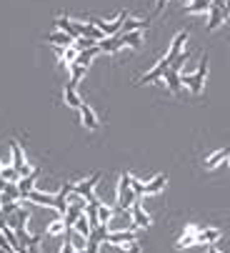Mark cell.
<instances>
[{
  "label": "cell",
  "instance_id": "4",
  "mask_svg": "<svg viewBox=\"0 0 230 253\" xmlns=\"http://www.w3.org/2000/svg\"><path fill=\"white\" fill-rule=\"evenodd\" d=\"M98 183H100V170L90 173L88 178L80 180V183H75V186H73V193L80 196V198H85V201H90V198H95V196H93V188H95Z\"/></svg>",
  "mask_w": 230,
  "mask_h": 253
},
{
  "label": "cell",
  "instance_id": "17",
  "mask_svg": "<svg viewBox=\"0 0 230 253\" xmlns=\"http://www.w3.org/2000/svg\"><path fill=\"white\" fill-rule=\"evenodd\" d=\"M163 78H165V83H168V88L173 90V93H180V88H183V83H180V73H175V70H165L163 73Z\"/></svg>",
  "mask_w": 230,
  "mask_h": 253
},
{
  "label": "cell",
  "instance_id": "23",
  "mask_svg": "<svg viewBox=\"0 0 230 253\" xmlns=\"http://www.w3.org/2000/svg\"><path fill=\"white\" fill-rule=\"evenodd\" d=\"M73 231H75V233H80V236H85V238L90 236V223H88V215H85V213L73 223Z\"/></svg>",
  "mask_w": 230,
  "mask_h": 253
},
{
  "label": "cell",
  "instance_id": "31",
  "mask_svg": "<svg viewBox=\"0 0 230 253\" xmlns=\"http://www.w3.org/2000/svg\"><path fill=\"white\" fill-rule=\"evenodd\" d=\"M75 58H78V48H75V45H70V48H65L63 50V60L70 65V63H75Z\"/></svg>",
  "mask_w": 230,
  "mask_h": 253
},
{
  "label": "cell",
  "instance_id": "27",
  "mask_svg": "<svg viewBox=\"0 0 230 253\" xmlns=\"http://www.w3.org/2000/svg\"><path fill=\"white\" fill-rule=\"evenodd\" d=\"M75 48H78V53H83V50H88V48H95L98 45V41H90V38H75V43H73Z\"/></svg>",
  "mask_w": 230,
  "mask_h": 253
},
{
  "label": "cell",
  "instance_id": "24",
  "mask_svg": "<svg viewBox=\"0 0 230 253\" xmlns=\"http://www.w3.org/2000/svg\"><path fill=\"white\" fill-rule=\"evenodd\" d=\"M225 158H228V156H225V151H215V153L205 161V168H218V166H223V163H225Z\"/></svg>",
  "mask_w": 230,
  "mask_h": 253
},
{
  "label": "cell",
  "instance_id": "36",
  "mask_svg": "<svg viewBox=\"0 0 230 253\" xmlns=\"http://www.w3.org/2000/svg\"><path fill=\"white\" fill-rule=\"evenodd\" d=\"M0 253H10V251H5V248H0Z\"/></svg>",
  "mask_w": 230,
  "mask_h": 253
},
{
  "label": "cell",
  "instance_id": "37",
  "mask_svg": "<svg viewBox=\"0 0 230 253\" xmlns=\"http://www.w3.org/2000/svg\"><path fill=\"white\" fill-rule=\"evenodd\" d=\"M10 253H18V251H10Z\"/></svg>",
  "mask_w": 230,
  "mask_h": 253
},
{
  "label": "cell",
  "instance_id": "38",
  "mask_svg": "<svg viewBox=\"0 0 230 253\" xmlns=\"http://www.w3.org/2000/svg\"><path fill=\"white\" fill-rule=\"evenodd\" d=\"M0 170H3V166H0Z\"/></svg>",
  "mask_w": 230,
  "mask_h": 253
},
{
  "label": "cell",
  "instance_id": "34",
  "mask_svg": "<svg viewBox=\"0 0 230 253\" xmlns=\"http://www.w3.org/2000/svg\"><path fill=\"white\" fill-rule=\"evenodd\" d=\"M205 253H220V251H218L215 246H205Z\"/></svg>",
  "mask_w": 230,
  "mask_h": 253
},
{
  "label": "cell",
  "instance_id": "28",
  "mask_svg": "<svg viewBox=\"0 0 230 253\" xmlns=\"http://www.w3.org/2000/svg\"><path fill=\"white\" fill-rule=\"evenodd\" d=\"M0 178H3L5 183H15V180H18L20 175H18V170L10 166V168H3V170H0Z\"/></svg>",
  "mask_w": 230,
  "mask_h": 253
},
{
  "label": "cell",
  "instance_id": "22",
  "mask_svg": "<svg viewBox=\"0 0 230 253\" xmlns=\"http://www.w3.org/2000/svg\"><path fill=\"white\" fill-rule=\"evenodd\" d=\"M210 0H188V13H208Z\"/></svg>",
  "mask_w": 230,
  "mask_h": 253
},
{
  "label": "cell",
  "instance_id": "7",
  "mask_svg": "<svg viewBox=\"0 0 230 253\" xmlns=\"http://www.w3.org/2000/svg\"><path fill=\"white\" fill-rule=\"evenodd\" d=\"M38 175H40V173H38V170L33 168V173H30V175H25V178H18V180H15V188H18L20 201H25V198H28V193H30V191H35Z\"/></svg>",
  "mask_w": 230,
  "mask_h": 253
},
{
  "label": "cell",
  "instance_id": "15",
  "mask_svg": "<svg viewBox=\"0 0 230 253\" xmlns=\"http://www.w3.org/2000/svg\"><path fill=\"white\" fill-rule=\"evenodd\" d=\"M80 118H83V123H85V128H90V130H95L98 128V116L93 113V108L90 105H85V103H80Z\"/></svg>",
  "mask_w": 230,
  "mask_h": 253
},
{
  "label": "cell",
  "instance_id": "30",
  "mask_svg": "<svg viewBox=\"0 0 230 253\" xmlns=\"http://www.w3.org/2000/svg\"><path fill=\"white\" fill-rule=\"evenodd\" d=\"M45 233H48V236H63V233H65V223H63V221H53Z\"/></svg>",
  "mask_w": 230,
  "mask_h": 253
},
{
  "label": "cell",
  "instance_id": "16",
  "mask_svg": "<svg viewBox=\"0 0 230 253\" xmlns=\"http://www.w3.org/2000/svg\"><path fill=\"white\" fill-rule=\"evenodd\" d=\"M75 88H78V83L68 81V85H65V103H68V108H75V111H78L83 100L78 98V93H75Z\"/></svg>",
  "mask_w": 230,
  "mask_h": 253
},
{
  "label": "cell",
  "instance_id": "10",
  "mask_svg": "<svg viewBox=\"0 0 230 253\" xmlns=\"http://www.w3.org/2000/svg\"><path fill=\"white\" fill-rule=\"evenodd\" d=\"M223 3L225 0H210V23H208V30H218L220 23H223Z\"/></svg>",
  "mask_w": 230,
  "mask_h": 253
},
{
  "label": "cell",
  "instance_id": "32",
  "mask_svg": "<svg viewBox=\"0 0 230 253\" xmlns=\"http://www.w3.org/2000/svg\"><path fill=\"white\" fill-rule=\"evenodd\" d=\"M18 208H20V203H18V201H10V203H3V206H0V211H3L5 218H8V215H13Z\"/></svg>",
  "mask_w": 230,
  "mask_h": 253
},
{
  "label": "cell",
  "instance_id": "5",
  "mask_svg": "<svg viewBox=\"0 0 230 253\" xmlns=\"http://www.w3.org/2000/svg\"><path fill=\"white\" fill-rule=\"evenodd\" d=\"M128 20V13H120L118 18H115L113 23H103V20H98V18H90V23L105 35V38H110V35H118L120 33V28H123V23Z\"/></svg>",
  "mask_w": 230,
  "mask_h": 253
},
{
  "label": "cell",
  "instance_id": "9",
  "mask_svg": "<svg viewBox=\"0 0 230 253\" xmlns=\"http://www.w3.org/2000/svg\"><path fill=\"white\" fill-rule=\"evenodd\" d=\"M130 215H133V226H135V228H148V226H150V215L145 213L140 198H135V203L130 206Z\"/></svg>",
  "mask_w": 230,
  "mask_h": 253
},
{
  "label": "cell",
  "instance_id": "19",
  "mask_svg": "<svg viewBox=\"0 0 230 253\" xmlns=\"http://www.w3.org/2000/svg\"><path fill=\"white\" fill-rule=\"evenodd\" d=\"M10 201H20L15 183H5V191L0 193V206H3V203H10Z\"/></svg>",
  "mask_w": 230,
  "mask_h": 253
},
{
  "label": "cell",
  "instance_id": "11",
  "mask_svg": "<svg viewBox=\"0 0 230 253\" xmlns=\"http://www.w3.org/2000/svg\"><path fill=\"white\" fill-rule=\"evenodd\" d=\"M165 183H168V175H165V173L155 175V178L150 180V183L143 186V196H155V193H160V191L165 188Z\"/></svg>",
  "mask_w": 230,
  "mask_h": 253
},
{
  "label": "cell",
  "instance_id": "25",
  "mask_svg": "<svg viewBox=\"0 0 230 253\" xmlns=\"http://www.w3.org/2000/svg\"><path fill=\"white\" fill-rule=\"evenodd\" d=\"M110 221H113V208H108V206H98V223L108 226Z\"/></svg>",
  "mask_w": 230,
  "mask_h": 253
},
{
  "label": "cell",
  "instance_id": "2",
  "mask_svg": "<svg viewBox=\"0 0 230 253\" xmlns=\"http://www.w3.org/2000/svg\"><path fill=\"white\" fill-rule=\"evenodd\" d=\"M208 63H210V58H208V53H205V55L200 58V65H198L195 73H183V76H180V83L188 85L193 95H200V93H203V83H205V76H208Z\"/></svg>",
  "mask_w": 230,
  "mask_h": 253
},
{
  "label": "cell",
  "instance_id": "12",
  "mask_svg": "<svg viewBox=\"0 0 230 253\" xmlns=\"http://www.w3.org/2000/svg\"><path fill=\"white\" fill-rule=\"evenodd\" d=\"M98 48H100V53H115L123 48V41H120V35H110V38L98 41Z\"/></svg>",
  "mask_w": 230,
  "mask_h": 253
},
{
  "label": "cell",
  "instance_id": "6",
  "mask_svg": "<svg viewBox=\"0 0 230 253\" xmlns=\"http://www.w3.org/2000/svg\"><path fill=\"white\" fill-rule=\"evenodd\" d=\"M108 241L118 246H130L138 241V228H125V231H108Z\"/></svg>",
  "mask_w": 230,
  "mask_h": 253
},
{
  "label": "cell",
  "instance_id": "29",
  "mask_svg": "<svg viewBox=\"0 0 230 253\" xmlns=\"http://www.w3.org/2000/svg\"><path fill=\"white\" fill-rule=\"evenodd\" d=\"M195 231H198V228H188V233L178 241V246H180V248H183V246H193V243H195Z\"/></svg>",
  "mask_w": 230,
  "mask_h": 253
},
{
  "label": "cell",
  "instance_id": "3",
  "mask_svg": "<svg viewBox=\"0 0 230 253\" xmlns=\"http://www.w3.org/2000/svg\"><path fill=\"white\" fill-rule=\"evenodd\" d=\"M135 203V193L130 188V173H123L118 180V206L113 208V213H123L130 211V206Z\"/></svg>",
  "mask_w": 230,
  "mask_h": 253
},
{
  "label": "cell",
  "instance_id": "13",
  "mask_svg": "<svg viewBox=\"0 0 230 253\" xmlns=\"http://www.w3.org/2000/svg\"><path fill=\"white\" fill-rule=\"evenodd\" d=\"M48 43L50 45H60V48H70L75 41L70 38L68 33H63V30H53V33H48Z\"/></svg>",
  "mask_w": 230,
  "mask_h": 253
},
{
  "label": "cell",
  "instance_id": "18",
  "mask_svg": "<svg viewBox=\"0 0 230 253\" xmlns=\"http://www.w3.org/2000/svg\"><path fill=\"white\" fill-rule=\"evenodd\" d=\"M118 35H120L123 45H130V48H138V45H140V41H143L140 30H133V33H118Z\"/></svg>",
  "mask_w": 230,
  "mask_h": 253
},
{
  "label": "cell",
  "instance_id": "8",
  "mask_svg": "<svg viewBox=\"0 0 230 253\" xmlns=\"http://www.w3.org/2000/svg\"><path fill=\"white\" fill-rule=\"evenodd\" d=\"M13 168L18 170V175L20 178H25V175H30L33 173V168L25 163V156H23V148H20V143H13Z\"/></svg>",
  "mask_w": 230,
  "mask_h": 253
},
{
  "label": "cell",
  "instance_id": "14",
  "mask_svg": "<svg viewBox=\"0 0 230 253\" xmlns=\"http://www.w3.org/2000/svg\"><path fill=\"white\" fill-rule=\"evenodd\" d=\"M220 238V231L218 228H205V231H195V243H205V246H213L215 241Z\"/></svg>",
  "mask_w": 230,
  "mask_h": 253
},
{
  "label": "cell",
  "instance_id": "35",
  "mask_svg": "<svg viewBox=\"0 0 230 253\" xmlns=\"http://www.w3.org/2000/svg\"><path fill=\"white\" fill-rule=\"evenodd\" d=\"M225 166H228V168H230V156H228V158H225Z\"/></svg>",
  "mask_w": 230,
  "mask_h": 253
},
{
  "label": "cell",
  "instance_id": "21",
  "mask_svg": "<svg viewBox=\"0 0 230 253\" xmlns=\"http://www.w3.org/2000/svg\"><path fill=\"white\" fill-rule=\"evenodd\" d=\"M98 53H100V48H98V45H95V48H88V50L78 53V58H75V63H80V65H85V68H88V65L93 63V58H95Z\"/></svg>",
  "mask_w": 230,
  "mask_h": 253
},
{
  "label": "cell",
  "instance_id": "33",
  "mask_svg": "<svg viewBox=\"0 0 230 253\" xmlns=\"http://www.w3.org/2000/svg\"><path fill=\"white\" fill-rule=\"evenodd\" d=\"M8 226V221H5V215H3V211H0V231H3Z\"/></svg>",
  "mask_w": 230,
  "mask_h": 253
},
{
  "label": "cell",
  "instance_id": "20",
  "mask_svg": "<svg viewBox=\"0 0 230 253\" xmlns=\"http://www.w3.org/2000/svg\"><path fill=\"white\" fill-rule=\"evenodd\" d=\"M68 70H70V81H73V83H80V81L85 78V70H88V68L80 65V63H70Z\"/></svg>",
  "mask_w": 230,
  "mask_h": 253
},
{
  "label": "cell",
  "instance_id": "1",
  "mask_svg": "<svg viewBox=\"0 0 230 253\" xmlns=\"http://www.w3.org/2000/svg\"><path fill=\"white\" fill-rule=\"evenodd\" d=\"M185 43H188V30H183V33H178V35H175V41H173V45H170L168 55H163V58L158 60V65L153 68L150 73H145L138 83H155V81H160V78H163V73L170 68V63L183 53V45H185Z\"/></svg>",
  "mask_w": 230,
  "mask_h": 253
},
{
  "label": "cell",
  "instance_id": "26",
  "mask_svg": "<svg viewBox=\"0 0 230 253\" xmlns=\"http://www.w3.org/2000/svg\"><path fill=\"white\" fill-rule=\"evenodd\" d=\"M140 28H145V23H143V20H133V18H128V20L123 23L120 33H133V30H140Z\"/></svg>",
  "mask_w": 230,
  "mask_h": 253
}]
</instances>
